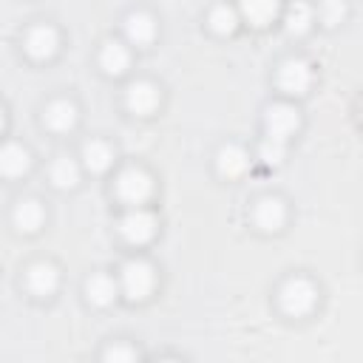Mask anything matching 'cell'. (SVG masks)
Masks as SVG:
<instances>
[{"instance_id":"cell-1","label":"cell","mask_w":363,"mask_h":363,"mask_svg":"<svg viewBox=\"0 0 363 363\" xmlns=\"http://www.w3.org/2000/svg\"><path fill=\"white\" fill-rule=\"evenodd\" d=\"M119 289L130 301H142L153 289V269L145 261H128L119 272Z\"/></svg>"},{"instance_id":"cell-2","label":"cell","mask_w":363,"mask_h":363,"mask_svg":"<svg viewBox=\"0 0 363 363\" xmlns=\"http://www.w3.org/2000/svg\"><path fill=\"white\" fill-rule=\"evenodd\" d=\"M150 190H153L150 176H147V173H142V170H136V167L122 170V173H119V179H116V196H119L122 201L133 204V207H139L142 201H147Z\"/></svg>"},{"instance_id":"cell-3","label":"cell","mask_w":363,"mask_h":363,"mask_svg":"<svg viewBox=\"0 0 363 363\" xmlns=\"http://www.w3.org/2000/svg\"><path fill=\"white\" fill-rule=\"evenodd\" d=\"M315 286L306 281V278H292L284 284L281 289V306L289 312V315H306L312 312L315 306Z\"/></svg>"},{"instance_id":"cell-4","label":"cell","mask_w":363,"mask_h":363,"mask_svg":"<svg viewBox=\"0 0 363 363\" xmlns=\"http://www.w3.org/2000/svg\"><path fill=\"white\" fill-rule=\"evenodd\" d=\"M119 233L130 241V244H145L153 238L156 233V216L150 210H142V207H133L122 216L119 221Z\"/></svg>"},{"instance_id":"cell-5","label":"cell","mask_w":363,"mask_h":363,"mask_svg":"<svg viewBox=\"0 0 363 363\" xmlns=\"http://www.w3.org/2000/svg\"><path fill=\"white\" fill-rule=\"evenodd\" d=\"M298 122H301V119H298V111H295L292 105H284V102L269 105V108H267V116H264L267 136H272V139H284V142H286L289 133L298 130Z\"/></svg>"},{"instance_id":"cell-6","label":"cell","mask_w":363,"mask_h":363,"mask_svg":"<svg viewBox=\"0 0 363 363\" xmlns=\"http://www.w3.org/2000/svg\"><path fill=\"white\" fill-rule=\"evenodd\" d=\"M278 85L286 94H306V88L312 85V71L303 60H286L278 68Z\"/></svg>"},{"instance_id":"cell-7","label":"cell","mask_w":363,"mask_h":363,"mask_svg":"<svg viewBox=\"0 0 363 363\" xmlns=\"http://www.w3.org/2000/svg\"><path fill=\"white\" fill-rule=\"evenodd\" d=\"M238 11L250 26L261 28V26H269L278 17L281 0H238Z\"/></svg>"},{"instance_id":"cell-8","label":"cell","mask_w":363,"mask_h":363,"mask_svg":"<svg viewBox=\"0 0 363 363\" xmlns=\"http://www.w3.org/2000/svg\"><path fill=\"white\" fill-rule=\"evenodd\" d=\"M57 31L51 28V26H34L31 31H28V37H26V48H28V54L31 57H37V60H45V57H51L54 51H57Z\"/></svg>"},{"instance_id":"cell-9","label":"cell","mask_w":363,"mask_h":363,"mask_svg":"<svg viewBox=\"0 0 363 363\" xmlns=\"http://www.w3.org/2000/svg\"><path fill=\"white\" fill-rule=\"evenodd\" d=\"M312 23H315V11H312V6L306 0H295L284 11V28L289 34H306L312 28Z\"/></svg>"},{"instance_id":"cell-10","label":"cell","mask_w":363,"mask_h":363,"mask_svg":"<svg viewBox=\"0 0 363 363\" xmlns=\"http://www.w3.org/2000/svg\"><path fill=\"white\" fill-rule=\"evenodd\" d=\"M250 167V156L244 147L238 145H227L218 150V173L227 176V179H238L244 170Z\"/></svg>"},{"instance_id":"cell-11","label":"cell","mask_w":363,"mask_h":363,"mask_svg":"<svg viewBox=\"0 0 363 363\" xmlns=\"http://www.w3.org/2000/svg\"><path fill=\"white\" fill-rule=\"evenodd\" d=\"M156 105H159V94H156V88H153L150 82H133V85L128 88V108H130L133 113L147 116Z\"/></svg>"},{"instance_id":"cell-12","label":"cell","mask_w":363,"mask_h":363,"mask_svg":"<svg viewBox=\"0 0 363 363\" xmlns=\"http://www.w3.org/2000/svg\"><path fill=\"white\" fill-rule=\"evenodd\" d=\"M284 218H286V210H284V204H281L278 199H261V201L255 204V224H258L261 230L275 233V230H281Z\"/></svg>"},{"instance_id":"cell-13","label":"cell","mask_w":363,"mask_h":363,"mask_svg":"<svg viewBox=\"0 0 363 363\" xmlns=\"http://www.w3.org/2000/svg\"><path fill=\"white\" fill-rule=\"evenodd\" d=\"M31 167V156H28V150L23 147V145H6V147H0V173H6V176H23L26 170Z\"/></svg>"},{"instance_id":"cell-14","label":"cell","mask_w":363,"mask_h":363,"mask_svg":"<svg viewBox=\"0 0 363 363\" xmlns=\"http://www.w3.org/2000/svg\"><path fill=\"white\" fill-rule=\"evenodd\" d=\"M57 284H60V275H57V269L51 264H34L28 269V289L34 295L45 298V295H51L57 289Z\"/></svg>"},{"instance_id":"cell-15","label":"cell","mask_w":363,"mask_h":363,"mask_svg":"<svg viewBox=\"0 0 363 363\" xmlns=\"http://www.w3.org/2000/svg\"><path fill=\"white\" fill-rule=\"evenodd\" d=\"M153 34H156L153 17H147V14H130V17L125 20V37H128L133 45H147V43L153 40Z\"/></svg>"},{"instance_id":"cell-16","label":"cell","mask_w":363,"mask_h":363,"mask_svg":"<svg viewBox=\"0 0 363 363\" xmlns=\"http://www.w3.org/2000/svg\"><path fill=\"white\" fill-rule=\"evenodd\" d=\"M45 122H48V128H54V130H71V128L77 125V108H74L71 102H65V99H57V102L48 105Z\"/></svg>"},{"instance_id":"cell-17","label":"cell","mask_w":363,"mask_h":363,"mask_svg":"<svg viewBox=\"0 0 363 363\" xmlns=\"http://www.w3.org/2000/svg\"><path fill=\"white\" fill-rule=\"evenodd\" d=\"M14 224L23 230V233H34L40 224H43V207L40 201L34 199H26L14 207Z\"/></svg>"},{"instance_id":"cell-18","label":"cell","mask_w":363,"mask_h":363,"mask_svg":"<svg viewBox=\"0 0 363 363\" xmlns=\"http://www.w3.org/2000/svg\"><path fill=\"white\" fill-rule=\"evenodd\" d=\"M116 281L111 278V275H94L91 281H88V286H85V292H88V298L96 303V306H108L113 298H116Z\"/></svg>"},{"instance_id":"cell-19","label":"cell","mask_w":363,"mask_h":363,"mask_svg":"<svg viewBox=\"0 0 363 363\" xmlns=\"http://www.w3.org/2000/svg\"><path fill=\"white\" fill-rule=\"evenodd\" d=\"M82 159H85V167L94 170V173H102L111 167L113 162V150L105 145V142H88L82 147Z\"/></svg>"},{"instance_id":"cell-20","label":"cell","mask_w":363,"mask_h":363,"mask_svg":"<svg viewBox=\"0 0 363 363\" xmlns=\"http://www.w3.org/2000/svg\"><path fill=\"white\" fill-rule=\"evenodd\" d=\"M99 62H102V68H105L108 74H122V71L128 68V62H130V54H128L125 45L108 43V45L102 48V54H99Z\"/></svg>"},{"instance_id":"cell-21","label":"cell","mask_w":363,"mask_h":363,"mask_svg":"<svg viewBox=\"0 0 363 363\" xmlns=\"http://www.w3.org/2000/svg\"><path fill=\"white\" fill-rule=\"evenodd\" d=\"M51 182H54L57 187H74V184L79 182V167H77V162L68 159V156L54 159V164H51Z\"/></svg>"},{"instance_id":"cell-22","label":"cell","mask_w":363,"mask_h":363,"mask_svg":"<svg viewBox=\"0 0 363 363\" xmlns=\"http://www.w3.org/2000/svg\"><path fill=\"white\" fill-rule=\"evenodd\" d=\"M210 26H213V31H218V34L235 31V26H238L235 9H230V6H216V9L210 11Z\"/></svg>"},{"instance_id":"cell-23","label":"cell","mask_w":363,"mask_h":363,"mask_svg":"<svg viewBox=\"0 0 363 363\" xmlns=\"http://www.w3.org/2000/svg\"><path fill=\"white\" fill-rule=\"evenodd\" d=\"M284 156H286L284 139H272V136H267V139L258 145V159H261L264 164H281Z\"/></svg>"},{"instance_id":"cell-24","label":"cell","mask_w":363,"mask_h":363,"mask_svg":"<svg viewBox=\"0 0 363 363\" xmlns=\"http://www.w3.org/2000/svg\"><path fill=\"white\" fill-rule=\"evenodd\" d=\"M343 14H346V6L340 0H323L320 3V20L326 26H337L343 20Z\"/></svg>"},{"instance_id":"cell-25","label":"cell","mask_w":363,"mask_h":363,"mask_svg":"<svg viewBox=\"0 0 363 363\" xmlns=\"http://www.w3.org/2000/svg\"><path fill=\"white\" fill-rule=\"evenodd\" d=\"M133 357H136V349L122 346V343H116V346H111L105 352V360H133Z\"/></svg>"},{"instance_id":"cell-26","label":"cell","mask_w":363,"mask_h":363,"mask_svg":"<svg viewBox=\"0 0 363 363\" xmlns=\"http://www.w3.org/2000/svg\"><path fill=\"white\" fill-rule=\"evenodd\" d=\"M0 128H3V111H0Z\"/></svg>"}]
</instances>
